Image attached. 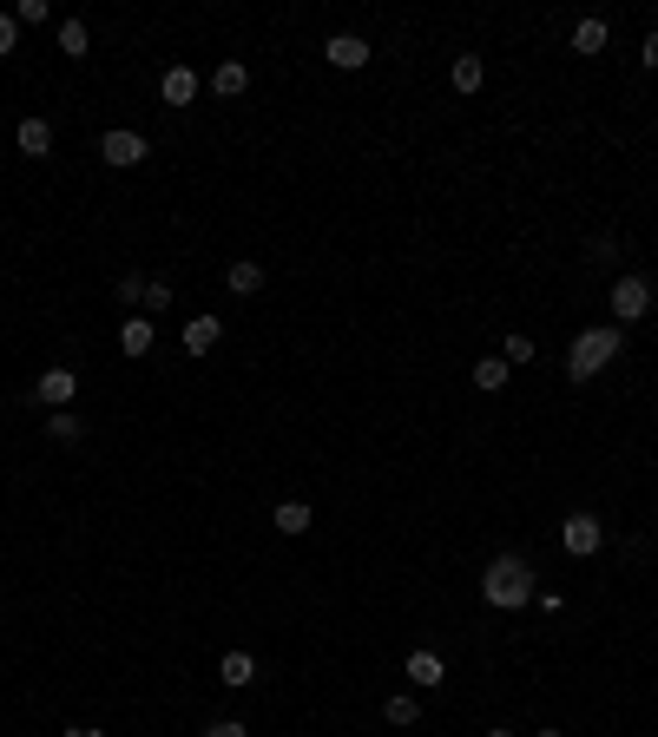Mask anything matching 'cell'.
Wrapping results in <instances>:
<instances>
[{
  "label": "cell",
  "instance_id": "cell-26",
  "mask_svg": "<svg viewBox=\"0 0 658 737\" xmlns=\"http://www.w3.org/2000/svg\"><path fill=\"white\" fill-rule=\"evenodd\" d=\"M0 53H20V20L0 14Z\"/></svg>",
  "mask_w": 658,
  "mask_h": 737
},
{
  "label": "cell",
  "instance_id": "cell-14",
  "mask_svg": "<svg viewBox=\"0 0 658 737\" xmlns=\"http://www.w3.org/2000/svg\"><path fill=\"white\" fill-rule=\"evenodd\" d=\"M606 40H612V27L599 14H586L580 27H573V53H606Z\"/></svg>",
  "mask_w": 658,
  "mask_h": 737
},
{
  "label": "cell",
  "instance_id": "cell-10",
  "mask_svg": "<svg viewBox=\"0 0 658 737\" xmlns=\"http://www.w3.org/2000/svg\"><path fill=\"white\" fill-rule=\"evenodd\" d=\"M14 145H20L27 158H47V152H53V126H47V119H20V126H14Z\"/></svg>",
  "mask_w": 658,
  "mask_h": 737
},
{
  "label": "cell",
  "instance_id": "cell-15",
  "mask_svg": "<svg viewBox=\"0 0 658 737\" xmlns=\"http://www.w3.org/2000/svg\"><path fill=\"white\" fill-rule=\"evenodd\" d=\"M468 376H474V389H481V395H494V389H507V376H514V369H507L501 356H481Z\"/></svg>",
  "mask_w": 658,
  "mask_h": 737
},
{
  "label": "cell",
  "instance_id": "cell-13",
  "mask_svg": "<svg viewBox=\"0 0 658 737\" xmlns=\"http://www.w3.org/2000/svg\"><path fill=\"white\" fill-rule=\"evenodd\" d=\"M224 283H231L237 297H257V290H264V264H251V257H237V264H224Z\"/></svg>",
  "mask_w": 658,
  "mask_h": 737
},
{
  "label": "cell",
  "instance_id": "cell-18",
  "mask_svg": "<svg viewBox=\"0 0 658 737\" xmlns=\"http://www.w3.org/2000/svg\"><path fill=\"white\" fill-rule=\"evenodd\" d=\"M244 86H251V73H244V66H237V60H224L218 73H211V93H218V99H237V93H244Z\"/></svg>",
  "mask_w": 658,
  "mask_h": 737
},
{
  "label": "cell",
  "instance_id": "cell-29",
  "mask_svg": "<svg viewBox=\"0 0 658 737\" xmlns=\"http://www.w3.org/2000/svg\"><path fill=\"white\" fill-rule=\"evenodd\" d=\"M204 737H251V731H244L237 718H218V724H204Z\"/></svg>",
  "mask_w": 658,
  "mask_h": 737
},
{
  "label": "cell",
  "instance_id": "cell-2",
  "mask_svg": "<svg viewBox=\"0 0 658 737\" xmlns=\"http://www.w3.org/2000/svg\"><path fill=\"white\" fill-rule=\"evenodd\" d=\"M612 356H619V323L580 330V336H573V349H566V382H593Z\"/></svg>",
  "mask_w": 658,
  "mask_h": 737
},
{
  "label": "cell",
  "instance_id": "cell-24",
  "mask_svg": "<svg viewBox=\"0 0 658 737\" xmlns=\"http://www.w3.org/2000/svg\"><path fill=\"white\" fill-rule=\"evenodd\" d=\"M501 362H507V369H514V362H533V343H527V336H507Z\"/></svg>",
  "mask_w": 658,
  "mask_h": 737
},
{
  "label": "cell",
  "instance_id": "cell-17",
  "mask_svg": "<svg viewBox=\"0 0 658 737\" xmlns=\"http://www.w3.org/2000/svg\"><path fill=\"white\" fill-rule=\"evenodd\" d=\"M277 534H310V501H277Z\"/></svg>",
  "mask_w": 658,
  "mask_h": 737
},
{
  "label": "cell",
  "instance_id": "cell-20",
  "mask_svg": "<svg viewBox=\"0 0 658 737\" xmlns=\"http://www.w3.org/2000/svg\"><path fill=\"white\" fill-rule=\"evenodd\" d=\"M86 47H93L86 20H60V53H66V60H86Z\"/></svg>",
  "mask_w": 658,
  "mask_h": 737
},
{
  "label": "cell",
  "instance_id": "cell-27",
  "mask_svg": "<svg viewBox=\"0 0 658 737\" xmlns=\"http://www.w3.org/2000/svg\"><path fill=\"white\" fill-rule=\"evenodd\" d=\"M145 310H172V283H145Z\"/></svg>",
  "mask_w": 658,
  "mask_h": 737
},
{
  "label": "cell",
  "instance_id": "cell-21",
  "mask_svg": "<svg viewBox=\"0 0 658 737\" xmlns=\"http://www.w3.org/2000/svg\"><path fill=\"white\" fill-rule=\"evenodd\" d=\"M382 718H389V724H415V718H422L415 691H389V698H382Z\"/></svg>",
  "mask_w": 658,
  "mask_h": 737
},
{
  "label": "cell",
  "instance_id": "cell-31",
  "mask_svg": "<svg viewBox=\"0 0 658 737\" xmlns=\"http://www.w3.org/2000/svg\"><path fill=\"white\" fill-rule=\"evenodd\" d=\"M66 737H106V731H93V724H73V731H66Z\"/></svg>",
  "mask_w": 658,
  "mask_h": 737
},
{
  "label": "cell",
  "instance_id": "cell-12",
  "mask_svg": "<svg viewBox=\"0 0 658 737\" xmlns=\"http://www.w3.org/2000/svg\"><path fill=\"white\" fill-rule=\"evenodd\" d=\"M448 79H455V93H481V86H487V60H481V53H461V60L448 66Z\"/></svg>",
  "mask_w": 658,
  "mask_h": 737
},
{
  "label": "cell",
  "instance_id": "cell-25",
  "mask_svg": "<svg viewBox=\"0 0 658 737\" xmlns=\"http://www.w3.org/2000/svg\"><path fill=\"white\" fill-rule=\"evenodd\" d=\"M14 20H20V27H40V20H47V0H20Z\"/></svg>",
  "mask_w": 658,
  "mask_h": 737
},
{
  "label": "cell",
  "instance_id": "cell-3",
  "mask_svg": "<svg viewBox=\"0 0 658 737\" xmlns=\"http://www.w3.org/2000/svg\"><path fill=\"white\" fill-rule=\"evenodd\" d=\"M645 310H652V277L632 270V277L612 283V316H619V323H645Z\"/></svg>",
  "mask_w": 658,
  "mask_h": 737
},
{
  "label": "cell",
  "instance_id": "cell-33",
  "mask_svg": "<svg viewBox=\"0 0 658 737\" xmlns=\"http://www.w3.org/2000/svg\"><path fill=\"white\" fill-rule=\"evenodd\" d=\"M540 737H566V731H540Z\"/></svg>",
  "mask_w": 658,
  "mask_h": 737
},
{
  "label": "cell",
  "instance_id": "cell-23",
  "mask_svg": "<svg viewBox=\"0 0 658 737\" xmlns=\"http://www.w3.org/2000/svg\"><path fill=\"white\" fill-rule=\"evenodd\" d=\"M586 257H593V264H612V257H619V237H612V231H599L593 244H586Z\"/></svg>",
  "mask_w": 658,
  "mask_h": 737
},
{
  "label": "cell",
  "instance_id": "cell-19",
  "mask_svg": "<svg viewBox=\"0 0 658 737\" xmlns=\"http://www.w3.org/2000/svg\"><path fill=\"white\" fill-rule=\"evenodd\" d=\"M218 678H224V685H251V678H257V659H251V652H224V659H218Z\"/></svg>",
  "mask_w": 658,
  "mask_h": 737
},
{
  "label": "cell",
  "instance_id": "cell-11",
  "mask_svg": "<svg viewBox=\"0 0 658 737\" xmlns=\"http://www.w3.org/2000/svg\"><path fill=\"white\" fill-rule=\"evenodd\" d=\"M218 336H224L218 316H191V323H185V349H191V356H211V349H218Z\"/></svg>",
  "mask_w": 658,
  "mask_h": 737
},
{
  "label": "cell",
  "instance_id": "cell-9",
  "mask_svg": "<svg viewBox=\"0 0 658 737\" xmlns=\"http://www.w3.org/2000/svg\"><path fill=\"white\" fill-rule=\"evenodd\" d=\"M152 343H158L152 316H126V323H119V349H126V356H152Z\"/></svg>",
  "mask_w": 658,
  "mask_h": 737
},
{
  "label": "cell",
  "instance_id": "cell-5",
  "mask_svg": "<svg viewBox=\"0 0 658 737\" xmlns=\"http://www.w3.org/2000/svg\"><path fill=\"white\" fill-rule=\"evenodd\" d=\"M99 158L106 165H119V172H132V165H145V139L132 126H112L106 139H99Z\"/></svg>",
  "mask_w": 658,
  "mask_h": 737
},
{
  "label": "cell",
  "instance_id": "cell-30",
  "mask_svg": "<svg viewBox=\"0 0 658 737\" xmlns=\"http://www.w3.org/2000/svg\"><path fill=\"white\" fill-rule=\"evenodd\" d=\"M639 60H645V66H658V33H645V47H639Z\"/></svg>",
  "mask_w": 658,
  "mask_h": 737
},
{
  "label": "cell",
  "instance_id": "cell-4",
  "mask_svg": "<svg viewBox=\"0 0 658 737\" xmlns=\"http://www.w3.org/2000/svg\"><path fill=\"white\" fill-rule=\"evenodd\" d=\"M560 547L573 553V560H593V553L606 547V527H599L593 514H566L560 520Z\"/></svg>",
  "mask_w": 658,
  "mask_h": 737
},
{
  "label": "cell",
  "instance_id": "cell-6",
  "mask_svg": "<svg viewBox=\"0 0 658 737\" xmlns=\"http://www.w3.org/2000/svg\"><path fill=\"white\" fill-rule=\"evenodd\" d=\"M33 395L47 408H73V395H79V369H47V376L33 382Z\"/></svg>",
  "mask_w": 658,
  "mask_h": 737
},
{
  "label": "cell",
  "instance_id": "cell-16",
  "mask_svg": "<svg viewBox=\"0 0 658 737\" xmlns=\"http://www.w3.org/2000/svg\"><path fill=\"white\" fill-rule=\"evenodd\" d=\"M441 678H448L441 652H408V685H441Z\"/></svg>",
  "mask_w": 658,
  "mask_h": 737
},
{
  "label": "cell",
  "instance_id": "cell-1",
  "mask_svg": "<svg viewBox=\"0 0 658 737\" xmlns=\"http://www.w3.org/2000/svg\"><path fill=\"white\" fill-rule=\"evenodd\" d=\"M481 599L494 612H520V606L540 599V573H533L520 553H501V560H487V573H481Z\"/></svg>",
  "mask_w": 658,
  "mask_h": 737
},
{
  "label": "cell",
  "instance_id": "cell-28",
  "mask_svg": "<svg viewBox=\"0 0 658 737\" xmlns=\"http://www.w3.org/2000/svg\"><path fill=\"white\" fill-rule=\"evenodd\" d=\"M119 303H145V277H119Z\"/></svg>",
  "mask_w": 658,
  "mask_h": 737
},
{
  "label": "cell",
  "instance_id": "cell-8",
  "mask_svg": "<svg viewBox=\"0 0 658 737\" xmlns=\"http://www.w3.org/2000/svg\"><path fill=\"white\" fill-rule=\"evenodd\" d=\"M158 99H165V106H191V99H198V73H191V66H165Z\"/></svg>",
  "mask_w": 658,
  "mask_h": 737
},
{
  "label": "cell",
  "instance_id": "cell-32",
  "mask_svg": "<svg viewBox=\"0 0 658 737\" xmlns=\"http://www.w3.org/2000/svg\"><path fill=\"white\" fill-rule=\"evenodd\" d=\"M487 737H514V731H487Z\"/></svg>",
  "mask_w": 658,
  "mask_h": 737
},
{
  "label": "cell",
  "instance_id": "cell-7",
  "mask_svg": "<svg viewBox=\"0 0 658 737\" xmlns=\"http://www.w3.org/2000/svg\"><path fill=\"white\" fill-rule=\"evenodd\" d=\"M329 66L336 73H356V66H369V40H356V33H329Z\"/></svg>",
  "mask_w": 658,
  "mask_h": 737
},
{
  "label": "cell",
  "instance_id": "cell-22",
  "mask_svg": "<svg viewBox=\"0 0 658 737\" xmlns=\"http://www.w3.org/2000/svg\"><path fill=\"white\" fill-rule=\"evenodd\" d=\"M79 435H86V422H79L73 408H53L47 415V441H79Z\"/></svg>",
  "mask_w": 658,
  "mask_h": 737
}]
</instances>
